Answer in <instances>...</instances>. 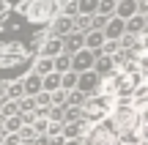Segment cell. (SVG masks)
Here are the masks:
<instances>
[{
    "mask_svg": "<svg viewBox=\"0 0 148 145\" xmlns=\"http://www.w3.org/2000/svg\"><path fill=\"white\" fill-rule=\"evenodd\" d=\"M82 145H115V126L112 123H99L96 120V126L88 131V137H85Z\"/></svg>",
    "mask_w": 148,
    "mask_h": 145,
    "instance_id": "277c9868",
    "label": "cell"
},
{
    "mask_svg": "<svg viewBox=\"0 0 148 145\" xmlns=\"http://www.w3.org/2000/svg\"><path fill=\"white\" fill-rule=\"evenodd\" d=\"M96 5H99V0H79V3H77V8L82 11V14H93V11H96Z\"/></svg>",
    "mask_w": 148,
    "mask_h": 145,
    "instance_id": "e0dca14e",
    "label": "cell"
},
{
    "mask_svg": "<svg viewBox=\"0 0 148 145\" xmlns=\"http://www.w3.org/2000/svg\"><path fill=\"white\" fill-rule=\"evenodd\" d=\"M121 30H123V22H121V19H112L110 25H107L104 36H107V38H118V36H121Z\"/></svg>",
    "mask_w": 148,
    "mask_h": 145,
    "instance_id": "4fadbf2b",
    "label": "cell"
},
{
    "mask_svg": "<svg viewBox=\"0 0 148 145\" xmlns=\"http://www.w3.org/2000/svg\"><path fill=\"white\" fill-rule=\"evenodd\" d=\"M134 11H137V3L134 0H121L118 3V14L126 19V16H134Z\"/></svg>",
    "mask_w": 148,
    "mask_h": 145,
    "instance_id": "8fae6325",
    "label": "cell"
},
{
    "mask_svg": "<svg viewBox=\"0 0 148 145\" xmlns=\"http://www.w3.org/2000/svg\"><path fill=\"white\" fill-rule=\"evenodd\" d=\"M63 145H82V140H63Z\"/></svg>",
    "mask_w": 148,
    "mask_h": 145,
    "instance_id": "83f0119b",
    "label": "cell"
},
{
    "mask_svg": "<svg viewBox=\"0 0 148 145\" xmlns=\"http://www.w3.org/2000/svg\"><path fill=\"white\" fill-rule=\"evenodd\" d=\"M5 91H8V93H5L8 99H22V96H25V91H22V82H14V85H8Z\"/></svg>",
    "mask_w": 148,
    "mask_h": 145,
    "instance_id": "d6986e66",
    "label": "cell"
},
{
    "mask_svg": "<svg viewBox=\"0 0 148 145\" xmlns=\"http://www.w3.org/2000/svg\"><path fill=\"white\" fill-rule=\"evenodd\" d=\"M82 120H101L112 112V96H85L82 101Z\"/></svg>",
    "mask_w": 148,
    "mask_h": 145,
    "instance_id": "7a4b0ae2",
    "label": "cell"
},
{
    "mask_svg": "<svg viewBox=\"0 0 148 145\" xmlns=\"http://www.w3.org/2000/svg\"><path fill=\"white\" fill-rule=\"evenodd\" d=\"M58 88H60V74H58V71H49V74H44V80H41V91L52 93V91H58Z\"/></svg>",
    "mask_w": 148,
    "mask_h": 145,
    "instance_id": "ba28073f",
    "label": "cell"
},
{
    "mask_svg": "<svg viewBox=\"0 0 148 145\" xmlns=\"http://www.w3.org/2000/svg\"><path fill=\"white\" fill-rule=\"evenodd\" d=\"M112 5H115L112 0H99V5H96V8H99L101 14H110V11H112Z\"/></svg>",
    "mask_w": 148,
    "mask_h": 145,
    "instance_id": "603a6c76",
    "label": "cell"
},
{
    "mask_svg": "<svg viewBox=\"0 0 148 145\" xmlns=\"http://www.w3.org/2000/svg\"><path fill=\"white\" fill-rule=\"evenodd\" d=\"M74 85H77V74H74V71H66V74H60V88H63V91H71Z\"/></svg>",
    "mask_w": 148,
    "mask_h": 145,
    "instance_id": "5bb4252c",
    "label": "cell"
},
{
    "mask_svg": "<svg viewBox=\"0 0 148 145\" xmlns=\"http://www.w3.org/2000/svg\"><path fill=\"white\" fill-rule=\"evenodd\" d=\"M22 91H25V96H36V93L41 91V74H30L22 82Z\"/></svg>",
    "mask_w": 148,
    "mask_h": 145,
    "instance_id": "52a82bcc",
    "label": "cell"
},
{
    "mask_svg": "<svg viewBox=\"0 0 148 145\" xmlns=\"http://www.w3.org/2000/svg\"><path fill=\"white\" fill-rule=\"evenodd\" d=\"M79 118H82L79 107H63V118H60L63 123H71V120H79Z\"/></svg>",
    "mask_w": 148,
    "mask_h": 145,
    "instance_id": "7c38bea8",
    "label": "cell"
},
{
    "mask_svg": "<svg viewBox=\"0 0 148 145\" xmlns=\"http://www.w3.org/2000/svg\"><path fill=\"white\" fill-rule=\"evenodd\" d=\"M52 71V60L49 58H41L38 60V66H36V74H49Z\"/></svg>",
    "mask_w": 148,
    "mask_h": 145,
    "instance_id": "ffe728a7",
    "label": "cell"
},
{
    "mask_svg": "<svg viewBox=\"0 0 148 145\" xmlns=\"http://www.w3.org/2000/svg\"><path fill=\"white\" fill-rule=\"evenodd\" d=\"M69 30H71V19L69 16H60V19L55 22V33H58V36H66Z\"/></svg>",
    "mask_w": 148,
    "mask_h": 145,
    "instance_id": "9a60e30c",
    "label": "cell"
},
{
    "mask_svg": "<svg viewBox=\"0 0 148 145\" xmlns=\"http://www.w3.org/2000/svg\"><path fill=\"white\" fill-rule=\"evenodd\" d=\"M115 49H118V44H115V41H110V44H104V52H107V55H112V52H115Z\"/></svg>",
    "mask_w": 148,
    "mask_h": 145,
    "instance_id": "484cf974",
    "label": "cell"
},
{
    "mask_svg": "<svg viewBox=\"0 0 148 145\" xmlns=\"http://www.w3.org/2000/svg\"><path fill=\"white\" fill-rule=\"evenodd\" d=\"M19 11L33 22V25H44L55 16L58 11V0H22Z\"/></svg>",
    "mask_w": 148,
    "mask_h": 145,
    "instance_id": "6da1fadb",
    "label": "cell"
},
{
    "mask_svg": "<svg viewBox=\"0 0 148 145\" xmlns=\"http://www.w3.org/2000/svg\"><path fill=\"white\" fill-rule=\"evenodd\" d=\"M85 96H88V93H82V91H74V88H71V93L66 96V104H63V107H82Z\"/></svg>",
    "mask_w": 148,
    "mask_h": 145,
    "instance_id": "9c48e42d",
    "label": "cell"
},
{
    "mask_svg": "<svg viewBox=\"0 0 148 145\" xmlns=\"http://www.w3.org/2000/svg\"><path fill=\"white\" fill-rule=\"evenodd\" d=\"M60 49H63V47H60V41H58V38H49V41L44 44V55H58Z\"/></svg>",
    "mask_w": 148,
    "mask_h": 145,
    "instance_id": "ac0fdd59",
    "label": "cell"
},
{
    "mask_svg": "<svg viewBox=\"0 0 148 145\" xmlns=\"http://www.w3.org/2000/svg\"><path fill=\"white\" fill-rule=\"evenodd\" d=\"M101 44H104V36L101 33H90L88 36V47H101Z\"/></svg>",
    "mask_w": 148,
    "mask_h": 145,
    "instance_id": "7402d4cb",
    "label": "cell"
},
{
    "mask_svg": "<svg viewBox=\"0 0 148 145\" xmlns=\"http://www.w3.org/2000/svg\"><path fill=\"white\" fill-rule=\"evenodd\" d=\"M5 5H8V3H5V0H0V14L5 11Z\"/></svg>",
    "mask_w": 148,
    "mask_h": 145,
    "instance_id": "f1b7e54d",
    "label": "cell"
},
{
    "mask_svg": "<svg viewBox=\"0 0 148 145\" xmlns=\"http://www.w3.org/2000/svg\"><path fill=\"white\" fill-rule=\"evenodd\" d=\"M69 66H71V60L66 58V55H60V58H55V60H52V71H58V74H63Z\"/></svg>",
    "mask_w": 148,
    "mask_h": 145,
    "instance_id": "2e32d148",
    "label": "cell"
},
{
    "mask_svg": "<svg viewBox=\"0 0 148 145\" xmlns=\"http://www.w3.org/2000/svg\"><path fill=\"white\" fill-rule=\"evenodd\" d=\"M96 85H99V77L93 74V71H82V74L77 77V91H82V93H93L96 91Z\"/></svg>",
    "mask_w": 148,
    "mask_h": 145,
    "instance_id": "5b68a950",
    "label": "cell"
},
{
    "mask_svg": "<svg viewBox=\"0 0 148 145\" xmlns=\"http://www.w3.org/2000/svg\"><path fill=\"white\" fill-rule=\"evenodd\" d=\"M96 69H99L101 74H110L112 71V58H101L99 63H96Z\"/></svg>",
    "mask_w": 148,
    "mask_h": 145,
    "instance_id": "44dd1931",
    "label": "cell"
},
{
    "mask_svg": "<svg viewBox=\"0 0 148 145\" xmlns=\"http://www.w3.org/2000/svg\"><path fill=\"white\" fill-rule=\"evenodd\" d=\"M47 145H63V137H49Z\"/></svg>",
    "mask_w": 148,
    "mask_h": 145,
    "instance_id": "4316f807",
    "label": "cell"
},
{
    "mask_svg": "<svg viewBox=\"0 0 148 145\" xmlns=\"http://www.w3.org/2000/svg\"><path fill=\"white\" fill-rule=\"evenodd\" d=\"M8 115H19V104H16V99H8L5 104H0V118H8Z\"/></svg>",
    "mask_w": 148,
    "mask_h": 145,
    "instance_id": "30bf717a",
    "label": "cell"
},
{
    "mask_svg": "<svg viewBox=\"0 0 148 145\" xmlns=\"http://www.w3.org/2000/svg\"><path fill=\"white\" fill-rule=\"evenodd\" d=\"M27 60V47L16 41H0V69H19Z\"/></svg>",
    "mask_w": 148,
    "mask_h": 145,
    "instance_id": "3957f363",
    "label": "cell"
},
{
    "mask_svg": "<svg viewBox=\"0 0 148 145\" xmlns=\"http://www.w3.org/2000/svg\"><path fill=\"white\" fill-rule=\"evenodd\" d=\"M79 44H82V38H79V36H74V38H69V47H66V49H77Z\"/></svg>",
    "mask_w": 148,
    "mask_h": 145,
    "instance_id": "d4e9b609",
    "label": "cell"
},
{
    "mask_svg": "<svg viewBox=\"0 0 148 145\" xmlns=\"http://www.w3.org/2000/svg\"><path fill=\"white\" fill-rule=\"evenodd\" d=\"M129 30H132V33H140V30H143V19H140V16H134V19L129 22Z\"/></svg>",
    "mask_w": 148,
    "mask_h": 145,
    "instance_id": "cb8c5ba5",
    "label": "cell"
},
{
    "mask_svg": "<svg viewBox=\"0 0 148 145\" xmlns=\"http://www.w3.org/2000/svg\"><path fill=\"white\" fill-rule=\"evenodd\" d=\"M71 66H74L77 71H88L90 66H93V55H90V52H82V49H79V52L71 58Z\"/></svg>",
    "mask_w": 148,
    "mask_h": 145,
    "instance_id": "8992f818",
    "label": "cell"
},
{
    "mask_svg": "<svg viewBox=\"0 0 148 145\" xmlns=\"http://www.w3.org/2000/svg\"><path fill=\"white\" fill-rule=\"evenodd\" d=\"M19 145H30V140H22V142H19Z\"/></svg>",
    "mask_w": 148,
    "mask_h": 145,
    "instance_id": "f546056e",
    "label": "cell"
}]
</instances>
